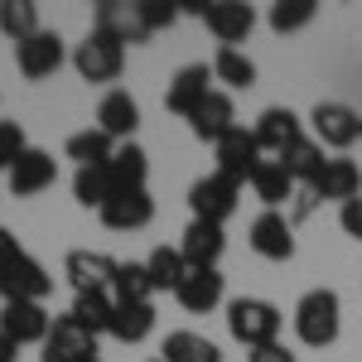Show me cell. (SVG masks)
I'll use <instances>...</instances> for the list:
<instances>
[{"mask_svg":"<svg viewBox=\"0 0 362 362\" xmlns=\"http://www.w3.org/2000/svg\"><path fill=\"white\" fill-rule=\"evenodd\" d=\"M39 5L34 0H0V34L5 39H15V44H25L39 34Z\"/></svg>","mask_w":362,"mask_h":362,"instance_id":"cell-32","label":"cell"},{"mask_svg":"<svg viewBox=\"0 0 362 362\" xmlns=\"http://www.w3.org/2000/svg\"><path fill=\"white\" fill-rule=\"evenodd\" d=\"M112 194H116V189H112L107 165H92V169H78V174H73V198H78L83 208H102Z\"/></svg>","mask_w":362,"mask_h":362,"instance_id":"cell-36","label":"cell"},{"mask_svg":"<svg viewBox=\"0 0 362 362\" xmlns=\"http://www.w3.org/2000/svg\"><path fill=\"white\" fill-rule=\"evenodd\" d=\"M29 150V140H25V126L20 121H0V169L10 174V165L20 160Z\"/></svg>","mask_w":362,"mask_h":362,"instance_id":"cell-38","label":"cell"},{"mask_svg":"<svg viewBox=\"0 0 362 362\" xmlns=\"http://www.w3.org/2000/svg\"><path fill=\"white\" fill-rule=\"evenodd\" d=\"M73 68H78V78H83V83H116V78H121V68H126V49L116 44L112 34L87 29V39L73 49Z\"/></svg>","mask_w":362,"mask_h":362,"instance_id":"cell-4","label":"cell"},{"mask_svg":"<svg viewBox=\"0 0 362 362\" xmlns=\"http://www.w3.org/2000/svg\"><path fill=\"white\" fill-rule=\"evenodd\" d=\"M251 136H256V145H261L266 160H280L295 140H305V121L290 112V107H266V112L256 116Z\"/></svg>","mask_w":362,"mask_h":362,"instance_id":"cell-11","label":"cell"},{"mask_svg":"<svg viewBox=\"0 0 362 362\" xmlns=\"http://www.w3.org/2000/svg\"><path fill=\"white\" fill-rule=\"evenodd\" d=\"M237 198H242V184H232L227 174H203L194 179V189H189V208H194L198 223H218L223 227L232 213H237Z\"/></svg>","mask_w":362,"mask_h":362,"instance_id":"cell-5","label":"cell"},{"mask_svg":"<svg viewBox=\"0 0 362 362\" xmlns=\"http://www.w3.org/2000/svg\"><path fill=\"white\" fill-rule=\"evenodd\" d=\"M338 227H343L353 242H362V194H358V198H348V203L338 208Z\"/></svg>","mask_w":362,"mask_h":362,"instance_id":"cell-39","label":"cell"},{"mask_svg":"<svg viewBox=\"0 0 362 362\" xmlns=\"http://www.w3.org/2000/svg\"><path fill=\"white\" fill-rule=\"evenodd\" d=\"M213 150H218V174H227L232 184H251V174L261 169V160H266V155H261V145H256V136H251L247 126H232Z\"/></svg>","mask_w":362,"mask_h":362,"instance_id":"cell-6","label":"cell"},{"mask_svg":"<svg viewBox=\"0 0 362 362\" xmlns=\"http://www.w3.org/2000/svg\"><path fill=\"white\" fill-rule=\"evenodd\" d=\"M362 194V169L358 160H348V155H334V160H324L319 169V179L309 184V198H324V203H348V198Z\"/></svg>","mask_w":362,"mask_h":362,"instance_id":"cell-15","label":"cell"},{"mask_svg":"<svg viewBox=\"0 0 362 362\" xmlns=\"http://www.w3.org/2000/svg\"><path fill=\"white\" fill-rule=\"evenodd\" d=\"M343 329V300L338 290H309L305 300L295 305V334L305 348H329Z\"/></svg>","mask_w":362,"mask_h":362,"instance_id":"cell-2","label":"cell"},{"mask_svg":"<svg viewBox=\"0 0 362 362\" xmlns=\"http://www.w3.org/2000/svg\"><path fill=\"white\" fill-rule=\"evenodd\" d=\"M227 251V232L218 223H189L184 227V242H179V256L189 261V271H208V266H218Z\"/></svg>","mask_w":362,"mask_h":362,"instance_id":"cell-19","label":"cell"},{"mask_svg":"<svg viewBox=\"0 0 362 362\" xmlns=\"http://www.w3.org/2000/svg\"><path fill=\"white\" fill-rule=\"evenodd\" d=\"M136 10H140V20H145L150 34H160V29H169L179 20V0H136Z\"/></svg>","mask_w":362,"mask_h":362,"instance_id":"cell-37","label":"cell"},{"mask_svg":"<svg viewBox=\"0 0 362 362\" xmlns=\"http://www.w3.org/2000/svg\"><path fill=\"white\" fill-rule=\"evenodd\" d=\"M251 194L261 198L271 213H280V203H290V198H295V179L285 174L280 160H261V169L251 174Z\"/></svg>","mask_w":362,"mask_h":362,"instance_id":"cell-26","label":"cell"},{"mask_svg":"<svg viewBox=\"0 0 362 362\" xmlns=\"http://www.w3.org/2000/svg\"><path fill=\"white\" fill-rule=\"evenodd\" d=\"M150 295H155V285H150L145 261H121V266H116V280H112V300L116 305H140V300H150Z\"/></svg>","mask_w":362,"mask_h":362,"instance_id":"cell-33","label":"cell"},{"mask_svg":"<svg viewBox=\"0 0 362 362\" xmlns=\"http://www.w3.org/2000/svg\"><path fill=\"white\" fill-rule=\"evenodd\" d=\"M213 83H223L227 92H247V87H256V63L242 49H218V58H213Z\"/></svg>","mask_w":362,"mask_h":362,"instance_id":"cell-31","label":"cell"},{"mask_svg":"<svg viewBox=\"0 0 362 362\" xmlns=\"http://www.w3.org/2000/svg\"><path fill=\"white\" fill-rule=\"evenodd\" d=\"M97 218L112 227V232H140V227L155 223V198H150V189H126V194L107 198L97 208Z\"/></svg>","mask_w":362,"mask_h":362,"instance_id":"cell-14","label":"cell"},{"mask_svg":"<svg viewBox=\"0 0 362 362\" xmlns=\"http://www.w3.org/2000/svg\"><path fill=\"white\" fill-rule=\"evenodd\" d=\"M227 295V276L218 266H208V271H189V276L179 280V290H174V300L189 309V314H213V309L223 305Z\"/></svg>","mask_w":362,"mask_h":362,"instance_id":"cell-18","label":"cell"},{"mask_svg":"<svg viewBox=\"0 0 362 362\" xmlns=\"http://www.w3.org/2000/svg\"><path fill=\"white\" fill-rule=\"evenodd\" d=\"M107 334H112L116 343H145V338L155 334V305H150V300H140V305H116Z\"/></svg>","mask_w":362,"mask_h":362,"instance_id":"cell-27","label":"cell"},{"mask_svg":"<svg viewBox=\"0 0 362 362\" xmlns=\"http://www.w3.org/2000/svg\"><path fill=\"white\" fill-rule=\"evenodd\" d=\"M160 358L165 362H223L218 343L203 334H189V329H174V334L160 343Z\"/></svg>","mask_w":362,"mask_h":362,"instance_id":"cell-28","label":"cell"},{"mask_svg":"<svg viewBox=\"0 0 362 362\" xmlns=\"http://www.w3.org/2000/svg\"><path fill=\"white\" fill-rule=\"evenodd\" d=\"M49 290H54V276H49L29 251H15L10 261H0V300H5V305H15V300L44 305Z\"/></svg>","mask_w":362,"mask_h":362,"instance_id":"cell-3","label":"cell"},{"mask_svg":"<svg viewBox=\"0 0 362 362\" xmlns=\"http://www.w3.org/2000/svg\"><path fill=\"white\" fill-rule=\"evenodd\" d=\"M92 29L112 34L121 49L150 39V29H145V20H140V10H136V5H126V0H102V5H97V15H92Z\"/></svg>","mask_w":362,"mask_h":362,"instance_id":"cell-20","label":"cell"},{"mask_svg":"<svg viewBox=\"0 0 362 362\" xmlns=\"http://www.w3.org/2000/svg\"><path fill=\"white\" fill-rule=\"evenodd\" d=\"M280 165H285V174H290L295 184H305V189H309V184L319 179V169H324V145H319L314 136L295 140V145L280 155Z\"/></svg>","mask_w":362,"mask_h":362,"instance_id":"cell-30","label":"cell"},{"mask_svg":"<svg viewBox=\"0 0 362 362\" xmlns=\"http://www.w3.org/2000/svg\"><path fill=\"white\" fill-rule=\"evenodd\" d=\"M63 150H68V160H78V169H92V165H107L116 155V140L107 131H97V126H87V131H73Z\"/></svg>","mask_w":362,"mask_h":362,"instance_id":"cell-29","label":"cell"},{"mask_svg":"<svg viewBox=\"0 0 362 362\" xmlns=\"http://www.w3.org/2000/svg\"><path fill=\"white\" fill-rule=\"evenodd\" d=\"M15 358H20V348H15V343H10V338L0 334V362H15Z\"/></svg>","mask_w":362,"mask_h":362,"instance_id":"cell-41","label":"cell"},{"mask_svg":"<svg viewBox=\"0 0 362 362\" xmlns=\"http://www.w3.org/2000/svg\"><path fill=\"white\" fill-rule=\"evenodd\" d=\"M54 329V314L44 305H34V300H15V305H0V334L10 338L15 348H25V343H44Z\"/></svg>","mask_w":362,"mask_h":362,"instance_id":"cell-12","label":"cell"},{"mask_svg":"<svg viewBox=\"0 0 362 362\" xmlns=\"http://www.w3.org/2000/svg\"><path fill=\"white\" fill-rule=\"evenodd\" d=\"M68 314H73L92 338H102L107 329H112L116 300H112V290H83V295H73V309H68Z\"/></svg>","mask_w":362,"mask_h":362,"instance_id":"cell-25","label":"cell"},{"mask_svg":"<svg viewBox=\"0 0 362 362\" xmlns=\"http://www.w3.org/2000/svg\"><path fill=\"white\" fill-rule=\"evenodd\" d=\"M232 126H237V107H232V92H223V87H213V97L189 116V131H194L198 140H213V145H218Z\"/></svg>","mask_w":362,"mask_h":362,"instance_id":"cell-23","label":"cell"},{"mask_svg":"<svg viewBox=\"0 0 362 362\" xmlns=\"http://www.w3.org/2000/svg\"><path fill=\"white\" fill-rule=\"evenodd\" d=\"M314 15H319V0H276L271 15H266V25L276 29V34H300V29L314 25Z\"/></svg>","mask_w":362,"mask_h":362,"instance_id":"cell-35","label":"cell"},{"mask_svg":"<svg viewBox=\"0 0 362 362\" xmlns=\"http://www.w3.org/2000/svg\"><path fill=\"white\" fill-rule=\"evenodd\" d=\"M203 25H208V34L223 49H237V44H247V34L256 29V10L242 5V0H208L203 5Z\"/></svg>","mask_w":362,"mask_h":362,"instance_id":"cell-10","label":"cell"},{"mask_svg":"<svg viewBox=\"0 0 362 362\" xmlns=\"http://www.w3.org/2000/svg\"><path fill=\"white\" fill-rule=\"evenodd\" d=\"M208 97H213V68H208V63H189V68L174 73V83H169V92H165V107L189 121Z\"/></svg>","mask_w":362,"mask_h":362,"instance_id":"cell-13","label":"cell"},{"mask_svg":"<svg viewBox=\"0 0 362 362\" xmlns=\"http://www.w3.org/2000/svg\"><path fill=\"white\" fill-rule=\"evenodd\" d=\"M116 256H107V251H68V261H63V276H68V285L83 295V290H112L116 280Z\"/></svg>","mask_w":362,"mask_h":362,"instance_id":"cell-17","label":"cell"},{"mask_svg":"<svg viewBox=\"0 0 362 362\" xmlns=\"http://www.w3.org/2000/svg\"><path fill=\"white\" fill-rule=\"evenodd\" d=\"M358 121L362 116L348 107V102H319L314 112H309V131H314V140L324 145V150H348L353 140H358Z\"/></svg>","mask_w":362,"mask_h":362,"instance_id":"cell-9","label":"cell"},{"mask_svg":"<svg viewBox=\"0 0 362 362\" xmlns=\"http://www.w3.org/2000/svg\"><path fill=\"white\" fill-rule=\"evenodd\" d=\"M150 362H165V358H150Z\"/></svg>","mask_w":362,"mask_h":362,"instance_id":"cell-43","label":"cell"},{"mask_svg":"<svg viewBox=\"0 0 362 362\" xmlns=\"http://www.w3.org/2000/svg\"><path fill=\"white\" fill-rule=\"evenodd\" d=\"M358 140H362V121H358Z\"/></svg>","mask_w":362,"mask_h":362,"instance_id":"cell-42","label":"cell"},{"mask_svg":"<svg viewBox=\"0 0 362 362\" xmlns=\"http://www.w3.org/2000/svg\"><path fill=\"white\" fill-rule=\"evenodd\" d=\"M280 309L271 300H256V295H242L227 305V334L237 338L242 348H266V343H280Z\"/></svg>","mask_w":362,"mask_h":362,"instance_id":"cell-1","label":"cell"},{"mask_svg":"<svg viewBox=\"0 0 362 362\" xmlns=\"http://www.w3.org/2000/svg\"><path fill=\"white\" fill-rule=\"evenodd\" d=\"M54 179H58V160L49 155V150L29 145L25 155L10 165V194L15 198H34V194H44Z\"/></svg>","mask_w":362,"mask_h":362,"instance_id":"cell-16","label":"cell"},{"mask_svg":"<svg viewBox=\"0 0 362 362\" xmlns=\"http://www.w3.org/2000/svg\"><path fill=\"white\" fill-rule=\"evenodd\" d=\"M63 58H68V49H63L58 29H39L34 39L15 44V68L25 73L29 83H44V78H54L58 68H63Z\"/></svg>","mask_w":362,"mask_h":362,"instance_id":"cell-7","label":"cell"},{"mask_svg":"<svg viewBox=\"0 0 362 362\" xmlns=\"http://www.w3.org/2000/svg\"><path fill=\"white\" fill-rule=\"evenodd\" d=\"M107 174H112L116 194H126V189H145V179H150V155L140 150L136 140H126V145H116V155L107 160Z\"/></svg>","mask_w":362,"mask_h":362,"instance_id":"cell-24","label":"cell"},{"mask_svg":"<svg viewBox=\"0 0 362 362\" xmlns=\"http://www.w3.org/2000/svg\"><path fill=\"white\" fill-rule=\"evenodd\" d=\"M145 271H150V285L155 290H179V280L189 276V261L179 256V247H155L150 256H145Z\"/></svg>","mask_w":362,"mask_h":362,"instance_id":"cell-34","label":"cell"},{"mask_svg":"<svg viewBox=\"0 0 362 362\" xmlns=\"http://www.w3.org/2000/svg\"><path fill=\"white\" fill-rule=\"evenodd\" d=\"M136 126H140V102L131 92H121V87L107 92L102 107H97V131H107L116 145H126V140L136 136Z\"/></svg>","mask_w":362,"mask_h":362,"instance_id":"cell-22","label":"cell"},{"mask_svg":"<svg viewBox=\"0 0 362 362\" xmlns=\"http://www.w3.org/2000/svg\"><path fill=\"white\" fill-rule=\"evenodd\" d=\"M251 251L266 256V261H290V256H295V227H290V218L266 208V213L251 223Z\"/></svg>","mask_w":362,"mask_h":362,"instance_id":"cell-21","label":"cell"},{"mask_svg":"<svg viewBox=\"0 0 362 362\" xmlns=\"http://www.w3.org/2000/svg\"><path fill=\"white\" fill-rule=\"evenodd\" d=\"M247 362H295V353L285 343H266V348H251Z\"/></svg>","mask_w":362,"mask_h":362,"instance_id":"cell-40","label":"cell"},{"mask_svg":"<svg viewBox=\"0 0 362 362\" xmlns=\"http://www.w3.org/2000/svg\"><path fill=\"white\" fill-rule=\"evenodd\" d=\"M44 362H102L97 358V338L87 334L73 314H58L49 338H44Z\"/></svg>","mask_w":362,"mask_h":362,"instance_id":"cell-8","label":"cell"}]
</instances>
